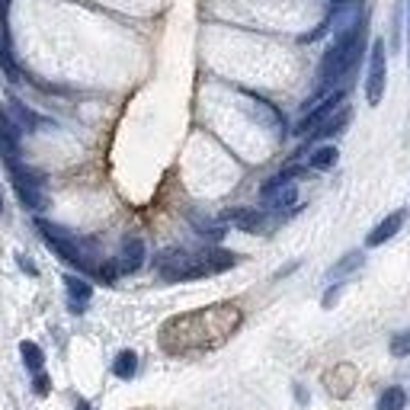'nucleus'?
Here are the masks:
<instances>
[{"label":"nucleus","mask_w":410,"mask_h":410,"mask_svg":"<svg viewBox=\"0 0 410 410\" xmlns=\"http://www.w3.org/2000/svg\"><path fill=\"white\" fill-rule=\"evenodd\" d=\"M0 215H4V195H0Z\"/></svg>","instance_id":"27"},{"label":"nucleus","mask_w":410,"mask_h":410,"mask_svg":"<svg viewBox=\"0 0 410 410\" xmlns=\"http://www.w3.org/2000/svg\"><path fill=\"white\" fill-rule=\"evenodd\" d=\"M64 289H68V299H71V311L80 314L93 295V285L84 282V279H77V276H64Z\"/></svg>","instance_id":"10"},{"label":"nucleus","mask_w":410,"mask_h":410,"mask_svg":"<svg viewBox=\"0 0 410 410\" xmlns=\"http://www.w3.org/2000/svg\"><path fill=\"white\" fill-rule=\"evenodd\" d=\"M340 292H343V282H337V285H334V289H330V292H327V295H324V308H334V301H337V299H340Z\"/></svg>","instance_id":"23"},{"label":"nucleus","mask_w":410,"mask_h":410,"mask_svg":"<svg viewBox=\"0 0 410 410\" xmlns=\"http://www.w3.org/2000/svg\"><path fill=\"white\" fill-rule=\"evenodd\" d=\"M77 410H90V404H87V401H77Z\"/></svg>","instance_id":"26"},{"label":"nucleus","mask_w":410,"mask_h":410,"mask_svg":"<svg viewBox=\"0 0 410 410\" xmlns=\"http://www.w3.org/2000/svg\"><path fill=\"white\" fill-rule=\"evenodd\" d=\"M16 263H20L23 272H29V276H39V270H35V263L26 257V253H16Z\"/></svg>","instance_id":"22"},{"label":"nucleus","mask_w":410,"mask_h":410,"mask_svg":"<svg viewBox=\"0 0 410 410\" xmlns=\"http://www.w3.org/2000/svg\"><path fill=\"white\" fill-rule=\"evenodd\" d=\"M407 29H410V0H407ZM407 49H410V32H407Z\"/></svg>","instance_id":"25"},{"label":"nucleus","mask_w":410,"mask_h":410,"mask_svg":"<svg viewBox=\"0 0 410 410\" xmlns=\"http://www.w3.org/2000/svg\"><path fill=\"white\" fill-rule=\"evenodd\" d=\"M13 186H16V195L23 199V205H26V209L42 212L45 205H49V199H45V193H42V183H32V180H13Z\"/></svg>","instance_id":"9"},{"label":"nucleus","mask_w":410,"mask_h":410,"mask_svg":"<svg viewBox=\"0 0 410 410\" xmlns=\"http://www.w3.org/2000/svg\"><path fill=\"white\" fill-rule=\"evenodd\" d=\"M340 160V151H337L334 145H324V147H318V151L308 157V164H311L314 170H330Z\"/></svg>","instance_id":"16"},{"label":"nucleus","mask_w":410,"mask_h":410,"mask_svg":"<svg viewBox=\"0 0 410 410\" xmlns=\"http://www.w3.org/2000/svg\"><path fill=\"white\" fill-rule=\"evenodd\" d=\"M385 80H388V55H385V42H382V39H375L372 55H368V77H366V100L372 106L382 103Z\"/></svg>","instance_id":"4"},{"label":"nucleus","mask_w":410,"mask_h":410,"mask_svg":"<svg viewBox=\"0 0 410 410\" xmlns=\"http://www.w3.org/2000/svg\"><path fill=\"white\" fill-rule=\"evenodd\" d=\"M292 174L295 170H289V174L276 176V180H270L263 186V202L270 205V209H292L295 202H299V186L289 180Z\"/></svg>","instance_id":"5"},{"label":"nucleus","mask_w":410,"mask_h":410,"mask_svg":"<svg viewBox=\"0 0 410 410\" xmlns=\"http://www.w3.org/2000/svg\"><path fill=\"white\" fill-rule=\"evenodd\" d=\"M222 222L237 224L241 231H260L266 224V218H263V212H257V209H231V212H224Z\"/></svg>","instance_id":"11"},{"label":"nucleus","mask_w":410,"mask_h":410,"mask_svg":"<svg viewBox=\"0 0 410 410\" xmlns=\"http://www.w3.org/2000/svg\"><path fill=\"white\" fill-rule=\"evenodd\" d=\"M343 100H346V93H343V90H334V93H327V97L320 100V103H308V106H305L308 112H305V119L299 122L295 135H301V138H311V135L318 132L320 126H324L327 119H330L337 109H340Z\"/></svg>","instance_id":"3"},{"label":"nucleus","mask_w":410,"mask_h":410,"mask_svg":"<svg viewBox=\"0 0 410 410\" xmlns=\"http://www.w3.org/2000/svg\"><path fill=\"white\" fill-rule=\"evenodd\" d=\"M135 372H138V356H135L132 349H122V353L116 356V362H112V375L128 382V378H135Z\"/></svg>","instance_id":"13"},{"label":"nucleus","mask_w":410,"mask_h":410,"mask_svg":"<svg viewBox=\"0 0 410 410\" xmlns=\"http://www.w3.org/2000/svg\"><path fill=\"white\" fill-rule=\"evenodd\" d=\"M349 119H353V109H349V106H346V103H343V106H340V109H337V112H334V116L327 119L324 126H320V128H318V132H314V135H311V141H318V138H330V135H340V132H343V128H346V126H349Z\"/></svg>","instance_id":"12"},{"label":"nucleus","mask_w":410,"mask_h":410,"mask_svg":"<svg viewBox=\"0 0 410 410\" xmlns=\"http://www.w3.org/2000/svg\"><path fill=\"white\" fill-rule=\"evenodd\" d=\"M0 68L7 71L10 77L16 80V64H13V58H10V49H7V39H0Z\"/></svg>","instance_id":"20"},{"label":"nucleus","mask_w":410,"mask_h":410,"mask_svg":"<svg viewBox=\"0 0 410 410\" xmlns=\"http://www.w3.org/2000/svg\"><path fill=\"white\" fill-rule=\"evenodd\" d=\"M295 397H299V401H301V404H308V391H305V388H301V385H295Z\"/></svg>","instance_id":"24"},{"label":"nucleus","mask_w":410,"mask_h":410,"mask_svg":"<svg viewBox=\"0 0 410 410\" xmlns=\"http://www.w3.org/2000/svg\"><path fill=\"white\" fill-rule=\"evenodd\" d=\"M32 391L39 397H45L52 391V382H49V375H45V372H35V382H32Z\"/></svg>","instance_id":"21"},{"label":"nucleus","mask_w":410,"mask_h":410,"mask_svg":"<svg viewBox=\"0 0 410 410\" xmlns=\"http://www.w3.org/2000/svg\"><path fill=\"white\" fill-rule=\"evenodd\" d=\"M10 106H13V116L20 119V128H23V132H35V128L42 126V119L35 116V112H29L26 106L20 103V100H10Z\"/></svg>","instance_id":"18"},{"label":"nucleus","mask_w":410,"mask_h":410,"mask_svg":"<svg viewBox=\"0 0 410 410\" xmlns=\"http://www.w3.org/2000/svg\"><path fill=\"white\" fill-rule=\"evenodd\" d=\"M391 356L394 359H404V356H410V330H401V334L391 337Z\"/></svg>","instance_id":"19"},{"label":"nucleus","mask_w":410,"mask_h":410,"mask_svg":"<svg viewBox=\"0 0 410 410\" xmlns=\"http://www.w3.org/2000/svg\"><path fill=\"white\" fill-rule=\"evenodd\" d=\"M359 266H362V253L353 251V253H346V257H343L340 263L334 266V270L327 272V279H343V276H349V272H356Z\"/></svg>","instance_id":"17"},{"label":"nucleus","mask_w":410,"mask_h":410,"mask_svg":"<svg viewBox=\"0 0 410 410\" xmlns=\"http://www.w3.org/2000/svg\"><path fill=\"white\" fill-rule=\"evenodd\" d=\"M20 135H23V128L0 109V154H4L7 164L10 160H20Z\"/></svg>","instance_id":"7"},{"label":"nucleus","mask_w":410,"mask_h":410,"mask_svg":"<svg viewBox=\"0 0 410 410\" xmlns=\"http://www.w3.org/2000/svg\"><path fill=\"white\" fill-rule=\"evenodd\" d=\"M35 228L42 231L45 243H49V247L58 253V257L64 260V263L77 266V270H80V272H100V266L90 260V243L77 241L74 234H68V231H64V228H58V224L42 222V218L35 222Z\"/></svg>","instance_id":"2"},{"label":"nucleus","mask_w":410,"mask_h":410,"mask_svg":"<svg viewBox=\"0 0 410 410\" xmlns=\"http://www.w3.org/2000/svg\"><path fill=\"white\" fill-rule=\"evenodd\" d=\"M404 407H407V391L397 388V385L394 388H385L375 404V410H404Z\"/></svg>","instance_id":"15"},{"label":"nucleus","mask_w":410,"mask_h":410,"mask_svg":"<svg viewBox=\"0 0 410 410\" xmlns=\"http://www.w3.org/2000/svg\"><path fill=\"white\" fill-rule=\"evenodd\" d=\"M407 215L410 212L407 209H397V212H391L385 222H378L375 228L368 231V237H366V247H382V243H388L391 237L397 234V231L404 228V222H407Z\"/></svg>","instance_id":"6"},{"label":"nucleus","mask_w":410,"mask_h":410,"mask_svg":"<svg viewBox=\"0 0 410 410\" xmlns=\"http://www.w3.org/2000/svg\"><path fill=\"white\" fill-rule=\"evenodd\" d=\"M362 49H366V23H359L356 29L337 35V42L327 49V55L320 58V68H318L320 93L334 90L343 77L353 74V68H356V61H359Z\"/></svg>","instance_id":"1"},{"label":"nucleus","mask_w":410,"mask_h":410,"mask_svg":"<svg viewBox=\"0 0 410 410\" xmlns=\"http://www.w3.org/2000/svg\"><path fill=\"white\" fill-rule=\"evenodd\" d=\"M145 263V241L141 237H126L122 241V257H119V272H135Z\"/></svg>","instance_id":"8"},{"label":"nucleus","mask_w":410,"mask_h":410,"mask_svg":"<svg viewBox=\"0 0 410 410\" xmlns=\"http://www.w3.org/2000/svg\"><path fill=\"white\" fill-rule=\"evenodd\" d=\"M20 356H23V362H26L29 372H42V366H45V353H42V346H39V343L23 340V343H20Z\"/></svg>","instance_id":"14"}]
</instances>
